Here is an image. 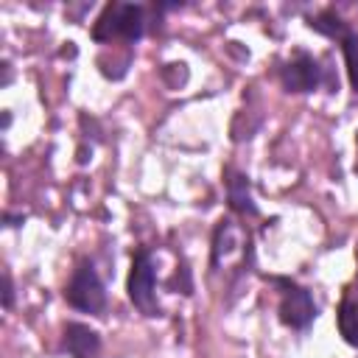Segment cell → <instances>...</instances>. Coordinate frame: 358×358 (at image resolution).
Returning a JSON list of instances; mask_svg holds the SVG:
<instances>
[{"label":"cell","instance_id":"1","mask_svg":"<svg viewBox=\"0 0 358 358\" xmlns=\"http://www.w3.org/2000/svg\"><path fill=\"white\" fill-rule=\"evenodd\" d=\"M92 36L98 42H106L112 36H123L129 42L143 36V8L134 3H109L103 14L95 22Z\"/></svg>","mask_w":358,"mask_h":358},{"label":"cell","instance_id":"2","mask_svg":"<svg viewBox=\"0 0 358 358\" xmlns=\"http://www.w3.org/2000/svg\"><path fill=\"white\" fill-rule=\"evenodd\" d=\"M157 268H154V257L151 252L140 249L131 260V271H129V299L134 302V308L145 316H157L159 313V302H157Z\"/></svg>","mask_w":358,"mask_h":358},{"label":"cell","instance_id":"3","mask_svg":"<svg viewBox=\"0 0 358 358\" xmlns=\"http://www.w3.org/2000/svg\"><path fill=\"white\" fill-rule=\"evenodd\" d=\"M64 296H67V302H70L73 308H78V310H84V313H101L103 305H106L103 282H101L98 271H95L90 263H84L81 268H76V274H73V280H70Z\"/></svg>","mask_w":358,"mask_h":358},{"label":"cell","instance_id":"4","mask_svg":"<svg viewBox=\"0 0 358 358\" xmlns=\"http://www.w3.org/2000/svg\"><path fill=\"white\" fill-rule=\"evenodd\" d=\"M280 285H282V299H280V319H282V324H288L294 330L308 327L313 322V316H316L313 296L302 285H294L288 280H280Z\"/></svg>","mask_w":358,"mask_h":358},{"label":"cell","instance_id":"5","mask_svg":"<svg viewBox=\"0 0 358 358\" xmlns=\"http://www.w3.org/2000/svg\"><path fill=\"white\" fill-rule=\"evenodd\" d=\"M282 84L288 92H310L319 84V64L313 56L299 53L282 67Z\"/></svg>","mask_w":358,"mask_h":358},{"label":"cell","instance_id":"6","mask_svg":"<svg viewBox=\"0 0 358 358\" xmlns=\"http://www.w3.org/2000/svg\"><path fill=\"white\" fill-rule=\"evenodd\" d=\"M64 347L73 358H101V338L92 327L70 322L64 327Z\"/></svg>","mask_w":358,"mask_h":358},{"label":"cell","instance_id":"7","mask_svg":"<svg viewBox=\"0 0 358 358\" xmlns=\"http://www.w3.org/2000/svg\"><path fill=\"white\" fill-rule=\"evenodd\" d=\"M227 196H229V204L238 213H249V215L257 213V207L252 201V193H249V182H246L243 173H229V179H227Z\"/></svg>","mask_w":358,"mask_h":358},{"label":"cell","instance_id":"8","mask_svg":"<svg viewBox=\"0 0 358 358\" xmlns=\"http://www.w3.org/2000/svg\"><path fill=\"white\" fill-rule=\"evenodd\" d=\"M338 333L347 344L358 347V299H347L338 308Z\"/></svg>","mask_w":358,"mask_h":358},{"label":"cell","instance_id":"9","mask_svg":"<svg viewBox=\"0 0 358 358\" xmlns=\"http://www.w3.org/2000/svg\"><path fill=\"white\" fill-rule=\"evenodd\" d=\"M344 59H347L350 84L358 90V36L355 34H347L344 36Z\"/></svg>","mask_w":358,"mask_h":358},{"label":"cell","instance_id":"10","mask_svg":"<svg viewBox=\"0 0 358 358\" xmlns=\"http://www.w3.org/2000/svg\"><path fill=\"white\" fill-rule=\"evenodd\" d=\"M310 25H313L316 31L327 34V36H341V39L347 36V34H344V22H341L336 14H330V11H327V14H322V17H316Z\"/></svg>","mask_w":358,"mask_h":358},{"label":"cell","instance_id":"11","mask_svg":"<svg viewBox=\"0 0 358 358\" xmlns=\"http://www.w3.org/2000/svg\"><path fill=\"white\" fill-rule=\"evenodd\" d=\"M11 296H14V288H11V277H8V271H3V308H6V310L11 308Z\"/></svg>","mask_w":358,"mask_h":358}]
</instances>
